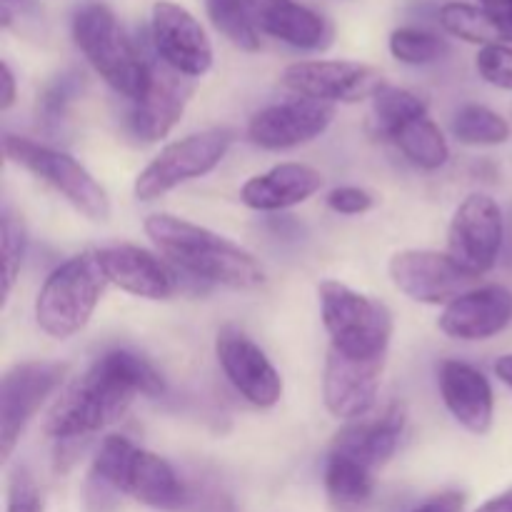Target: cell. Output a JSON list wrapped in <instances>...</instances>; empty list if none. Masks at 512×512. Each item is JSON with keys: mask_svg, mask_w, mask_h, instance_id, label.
Instances as JSON below:
<instances>
[{"mask_svg": "<svg viewBox=\"0 0 512 512\" xmlns=\"http://www.w3.org/2000/svg\"><path fill=\"white\" fill-rule=\"evenodd\" d=\"M163 393V375L148 358L125 348L108 350L63 390L43 430L58 443L85 440L118 423L135 398H160Z\"/></svg>", "mask_w": 512, "mask_h": 512, "instance_id": "obj_1", "label": "cell"}, {"mask_svg": "<svg viewBox=\"0 0 512 512\" xmlns=\"http://www.w3.org/2000/svg\"><path fill=\"white\" fill-rule=\"evenodd\" d=\"M113 495H128L148 508L165 512L188 510L193 503L188 485L180 480L173 465L133 445L125 435H108L90 468V505L103 512L105 500H113Z\"/></svg>", "mask_w": 512, "mask_h": 512, "instance_id": "obj_2", "label": "cell"}, {"mask_svg": "<svg viewBox=\"0 0 512 512\" xmlns=\"http://www.w3.org/2000/svg\"><path fill=\"white\" fill-rule=\"evenodd\" d=\"M145 233L168 263L205 283L250 290L265 283L258 260L233 240L168 213H155L145 220Z\"/></svg>", "mask_w": 512, "mask_h": 512, "instance_id": "obj_3", "label": "cell"}, {"mask_svg": "<svg viewBox=\"0 0 512 512\" xmlns=\"http://www.w3.org/2000/svg\"><path fill=\"white\" fill-rule=\"evenodd\" d=\"M73 40L90 68L128 100H140L150 83V58L130 40L118 15L103 3H85L73 15Z\"/></svg>", "mask_w": 512, "mask_h": 512, "instance_id": "obj_4", "label": "cell"}, {"mask_svg": "<svg viewBox=\"0 0 512 512\" xmlns=\"http://www.w3.org/2000/svg\"><path fill=\"white\" fill-rule=\"evenodd\" d=\"M105 285L108 278L95 250L65 260L45 278L35 298V323L55 340L80 333L93 318Z\"/></svg>", "mask_w": 512, "mask_h": 512, "instance_id": "obj_5", "label": "cell"}, {"mask_svg": "<svg viewBox=\"0 0 512 512\" xmlns=\"http://www.w3.org/2000/svg\"><path fill=\"white\" fill-rule=\"evenodd\" d=\"M318 298L330 348L353 358L388 355L393 338V313L388 305L338 280H323L318 285Z\"/></svg>", "mask_w": 512, "mask_h": 512, "instance_id": "obj_6", "label": "cell"}, {"mask_svg": "<svg viewBox=\"0 0 512 512\" xmlns=\"http://www.w3.org/2000/svg\"><path fill=\"white\" fill-rule=\"evenodd\" d=\"M3 153L8 163L43 180L88 220L105 223L110 218V198L105 188L88 173L85 165L70 158L68 153L10 133L3 138Z\"/></svg>", "mask_w": 512, "mask_h": 512, "instance_id": "obj_7", "label": "cell"}, {"mask_svg": "<svg viewBox=\"0 0 512 512\" xmlns=\"http://www.w3.org/2000/svg\"><path fill=\"white\" fill-rule=\"evenodd\" d=\"M235 133L228 128H210L165 145L135 178V198L150 203L188 180L203 178L220 165L233 145Z\"/></svg>", "mask_w": 512, "mask_h": 512, "instance_id": "obj_8", "label": "cell"}, {"mask_svg": "<svg viewBox=\"0 0 512 512\" xmlns=\"http://www.w3.org/2000/svg\"><path fill=\"white\" fill-rule=\"evenodd\" d=\"M63 363L30 360L18 363L3 375L0 383V458L8 463L40 405L58 390L65 378Z\"/></svg>", "mask_w": 512, "mask_h": 512, "instance_id": "obj_9", "label": "cell"}, {"mask_svg": "<svg viewBox=\"0 0 512 512\" xmlns=\"http://www.w3.org/2000/svg\"><path fill=\"white\" fill-rule=\"evenodd\" d=\"M280 83L298 98L323 103H360L385 88L383 73L355 60H300L288 65Z\"/></svg>", "mask_w": 512, "mask_h": 512, "instance_id": "obj_10", "label": "cell"}, {"mask_svg": "<svg viewBox=\"0 0 512 512\" xmlns=\"http://www.w3.org/2000/svg\"><path fill=\"white\" fill-rule=\"evenodd\" d=\"M388 270L400 293L425 305H450L478 288L480 280L453 255L438 250H400L390 258Z\"/></svg>", "mask_w": 512, "mask_h": 512, "instance_id": "obj_11", "label": "cell"}, {"mask_svg": "<svg viewBox=\"0 0 512 512\" xmlns=\"http://www.w3.org/2000/svg\"><path fill=\"white\" fill-rule=\"evenodd\" d=\"M505 218L495 198L485 193H473L458 205L448 228V253L483 278L495 268L503 250Z\"/></svg>", "mask_w": 512, "mask_h": 512, "instance_id": "obj_12", "label": "cell"}, {"mask_svg": "<svg viewBox=\"0 0 512 512\" xmlns=\"http://www.w3.org/2000/svg\"><path fill=\"white\" fill-rule=\"evenodd\" d=\"M155 55L188 78H203L213 68V43L200 20L173 0H158L150 13Z\"/></svg>", "mask_w": 512, "mask_h": 512, "instance_id": "obj_13", "label": "cell"}, {"mask_svg": "<svg viewBox=\"0 0 512 512\" xmlns=\"http://www.w3.org/2000/svg\"><path fill=\"white\" fill-rule=\"evenodd\" d=\"M215 355L230 385L255 408H273L283 398V378L260 345L243 330L233 325L220 330Z\"/></svg>", "mask_w": 512, "mask_h": 512, "instance_id": "obj_14", "label": "cell"}, {"mask_svg": "<svg viewBox=\"0 0 512 512\" xmlns=\"http://www.w3.org/2000/svg\"><path fill=\"white\" fill-rule=\"evenodd\" d=\"M385 360H388V355L353 358V355H345L335 348L328 350L323 375V398L325 408L333 418L350 423V420L373 413Z\"/></svg>", "mask_w": 512, "mask_h": 512, "instance_id": "obj_15", "label": "cell"}, {"mask_svg": "<svg viewBox=\"0 0 512 512\" xmlns=\"http://www.w3.org/2000/svg\"><path fill=\"white\" fill-rule=\"evenodd\" d=\"M335 118V105L293 98L258 110L248 123V138L265 150H288L320 138Z\"/></svg>", "mask_w": 512, "mask_h": 512, "instance_id": "obj_16", "label": "cell"}, {"mask_svg": "<svg viewBox=\"0 0 512 512\" xmlns=\"http://www.w3.org/2000/svg\"><path fill=\"white\" fill-rule=\"evenodd\" d=\"M193 90V78L173 70L160 58L150 60L148 90L143 98L135 100V108L128 118L135 138L143 143L163 140L180 123Z\"/></svg>", "mask_w": 512, "mask_h": 512, "instance_id": "obj_17", "label": "cell"}, {"mask_svg": "<svg viewBox=\"0 0 512 512\" xmlns=\"http://www.w3.org/2000/svg\"><path fill=\"white\" fill-rule=\"evenodd\" d=\"M98 253L108 283L145 300H168L180 290L178 268L138 245H113Z\"/></svg>", "mask_w": 512, "mask_h": 512, "instance_id": "obj_18", "label": "cell"}, {"mask_svg": "<svg viewBox=\"0 0 512 512\" xmlns=\"http://www.w3.org/2000/svg\"><path fill=\"white\" fill-rule=\"evenodd\" d=\"M512 323V293L505 285H480L445 305L438 325L448 338L488 340Z\"/></svg>", "mask_w": 512, "mask_h": 512, "instance_id": "obj_19", "label": "cell"}, {"mask_svg": "<svg viewBox=\"0 0 512 512\" xmlns=\"http://www.w3.org/2000/svg\"><path fill=\"white\" fill-rule=\"evenodd\" d=\"M408 410L403 403L385 405L378 413H368L358 420H350L338 430L333 440V453L348 455L365 468L375 470L388 463L398 450L403 438Z\"/></svg>", "mask_w": 512, "mask_h": 512, "instance_id": "obj_20", "label": "cell"}, {"mask_svg": "<svg viewBox=\"0 0 512 512\" xmlns=\"http://www.w3.org/2000/svg\"><path fill=\"white\" fill-rule=\"evenodd\" d=\"M445 408L465 430L485 435L493 428L495 398L490 380L478 368L460 360H445L438 373Z\"/></svg>", "mask_w": 512, "mask_h": 512, "instance_id": "obj_21", "label": "cell"}, {"mask_svg": "<svg viewBox=\"0 0 512 512\" xmlns=\"http://www.w3.org/2000/svg\"><path fill=\"white\" fill-rule=\"evenodd\" d=\"M260 33L300 50H325L333 43V25L318 10L298 0H248Z\"/></svg>", "mask_w": 512, "mask_h": 512, "instance_id": "obj_22", "label": "cell"}, {"mask_svg": "<svg viewBox=\"0 0 512 512\" xmlns=\"http://www.w3.org/2000/svg\"><path fill=\"white\" fill-rule=\"evenodd\" d=\"M323 188V173L305 163H280L253 175L240 188V200L260 213H275L305 203Z\"/></svg>", "mask_w": 512, "mask_h": 512, "instance_id": "obj_23", "label": "cell"}, {"mask_svg": "<svg viewBox=\"0 0 512 512\" xmlns=\"http://www.w3.org/2000/svg\"><path fill=\"white\" fill-rule=\"evenodd\" d=\"M388 140L395 143V148H398L410 163L418 165V168L423 170H438L450 160L448 140H445L443 130L430 120L428 113L418 115V118L400 125Z\"/></svg>", "mask_w": 512, "mask_h": 512, "instance_id": "obj_24", "label": "cell"}, {"mask_svg": "<svg viewBox=\"0 0 512 512\" xmlns=\"http://www.w3.org/2000/svg\"><path fill=\"white\" fill-rule=\"evenodd\" d=\"M323 480L330 500L340 508H358V505L368 503L373 498V470L365 468L358 460L348 458V455L330 450L328 460H325Z\"/></svg>", "mask_w": 512, "mask_h": 512, "instance_id": "obj_25", "label": "cell"}, {"mask_svg": "<svg viewBox=\"0 0 512 512\" xmlns=\"http://www.w3.org/2000/svg\"><path fill=\"white\" fill-rule=\"evenodd\" d=\"M210 23L223 33L235 48L255 53L260 50V28L248 0H205Z\"/></svg>", "mask_w": 512, "mask_h": 512, "instance_id": "obj_26", "label": "cell"}, {"mask_svg": "<svg viewBox=\"0 0 512 512\" xmlns=\"http://www.w3.org/2000/svg\"><path fill=\"white\" fill-rule=\"evenodd\" d=\"M455 140L463 145H503L510 138V123L495 110L485 108V105L470 103L455 113L453 125Z\"/></svg>", "mask_w": 512, "mask_h": 512, "instance_id": "obj_27", "label": "cell"}, {"mask_svg": "<svg viewBox=\"0 0 512 512\" xmlns=\"http://www.w3.org/2000/svg\"><path fill=\"white\" fill-rule=\"evenodd\" d=\"M438 18L445 33L455 35V38L465 40V43L480 45V48H485L490 43H500V33L490 23L485 10L478 8V5L453 0V3H445L440 8Z\"/></svg>", "mask_w": 512, "mask_h": 512, "instance_id": "obj_28", "label": "cell"}, {"mask_svg": "<svg viewBox=\"0 0 512 512\" xmlns=\"http://www.w3.org/2000/svg\"><path fill=\"white\" fill-rule=\"evenodd\" d=\"M428 113V105L423 98L405 88H395V85H385L378 95L373 98V120L378 133L385 140L405 125L408 120L418 118V115Z\"/></svg>", "mask_w": 512, "mask_h": 512, "instance_id": "obj_29", "label": "cell"}, {"mask_svg": "<svg viewBox=\"0 0 512 512\" xmlns=\"http://www.w3.org/2000/svg\"><path fill=\"white\" fill-rule=\"evenodd\" d=\"M390 53L405 65H428L448 53V43L425 28H398L390 33Z\"/></svg>", "mask_w": 512, "mask_h": 512, "instance_id": "obj_30", "label": "cell"}, {"mask_svg": "<svg viewBox=\"0 0 512 512\" xmlns=\"http://www.w3.org/2000/svg\"><path fill=\"white\" fill-rule=\"evenodd\" d=\"M25 225L20 215L5 205L3 215H0V253H3V298H8L13 290L15 280H18L20 265H23L25 255Z\"/></svg>", "mask_w": 512, "mask_h": 512, "instance_id": "obj_31", "label": "cell"}, {"mask_svg": "<svg viewBox=\"0 0 512 512\" xmlns=\"http://www.w3.org/2000/svg\"><path fill=\"white\" fill-rule=\"evenodd\" d=\"M475 68H478L480 78L485 83L495 85L500 90H510L512 93V48L505 43H490L478 50L475 58Z\"/></svg>", "mask_w": 512, "mask_h": 512, "instance_id": "obj_32", "label": "cell"}, {"mask_svg": "<svg viewBox=\"0 0 512 512\" xmlns=\"http://www.w3.org/2000/svg\"><path fill=\"white\" fill-rule=\"evenodd\" d=\"M8 512H45L43 495L30 470H13L8 483Z\"/></svg>", "mask_w": 512, "mask_h": 512, "instance_id": "obj_33", "label": "cell"}, {"mask_svg": "<svg viewBox=\"0 0 512 512\" xmlns=\"http://www.w3.org/2000/svg\"><path fill=\"white\" fill-rule=\"evenodd\" d=\"M75 90H78V83H75V78H68V75H63V78L55 80L53 85H48V90H45L43 98H40L38 103L43 123L50 125L63 120L65 108H68V103L73 100Z\"/></svg>", "mask_w": 512, "mask_h": 512, "instance_id": "obj_34", "label": "cell"}, {"mask_svg": "<svg viewBox=\"0 0 512 512\" xmlns=\"http://www.w3.org/2000/svg\"><path fill=\"white\" fill-rule=\"evenodd\" d=\"M373 205V193L355 188V185H343V188H335L328 193V208L340 215H363L373 210Z\"/></svg>", "mask_w": 512, "mask_h": 512, "instance_id": "obj_35", "label": "cell"}, {"mask_svg": "<svg viewBox=\"0 0 512 512\" xmlns=\"http://www.w3.org/2000/svg\"><path fill=\"white\" fill-rule=\"evenodd\" d=\"M480 8L500 33V40L512 43V0H480Z\"/></svg>", "mask_w": 512, "mask_h": 512, "instance_id": "obj_36", "label": "cell"}, {"mask_svg": "<svg viewBox=\"0 0 512 512\" xmlns=\"http://www.w3.org/2000/svg\"><path fill=\"white\" fill-rule=\"evenodd\" d=\"M465 508V495L448 490V493H440L435 498H430L428 503H423L420 508L410 512H463Z\"/></svg>", "mask_w": 512, "mask_h": 512, "instance_id": "obj_37", "label": "cell"}, {"mask_svg": "<svg viewBox=\"0 0 512 512\" xmlns=\"http://www.w3.org/2000/svg\"><path fill=\"white\" fill-rule=\"evenodd\" d=\"M33 8L35 0H0V23H3V28H10L15 13H28V10Z\"/></svg>", "mask_w": 512, "mask_h": 512, "instance_id": "obj_38", "label": "cell"}, {"mask_svg": "<svg viewBox=\"0 0 512 512\" xmlns=\"http://www.w3.org/2000/svg\"><path fill=\"white\" fill-rule=\"evenodd\" d=\"M0 73H3V100H0V110H10L15 103V75L10 70L8 63L0 65Z\"/></svg>", "mask_w": 512, "mask_h": 512, "instance_id": "obj_39", "label": "cell"}, {"mask_svg": "<svg viewBox=\"0 0 512 512\" xmlns=\"http://www.w3.org/2000/svg\"><path fill=\"white\" fill-rule=\"evenodd\" d=\"M473 512H512V488L505 490V493L495 495V498H490L488 503H483Z\"/></svg>", "mask_w": 512, "mask_h": 512, "instance_id": "obj_40", "label": "cell"}, {"mask_svg": "<svg viewBox=\"0 0 512 512\" xmlns=\"http://www.w3.org/2000/svg\"><path fill=\"white\" fill-rule=\"evenodd\" d=\"M495 375H498V378L512 390V355H503V358H498V363H495Z\"/></svg>", "mask_w": 512, "mask_h": 512, "instance_id": "obj_41", "label": "cell"}, {"mask_svg": "<svg viewBox=\"0 0 512 512\" xmlns=\"http://www.w3.org/2000/svg\"><path fill=\"white\" fill-rule=\"evenodd\" d=\"M510 118H512V105H510Z\"/></svg>", "mask_w": 512, "mask_h": 512, "instance_id": "obj_42", "label": "cell"}]
</instances>
